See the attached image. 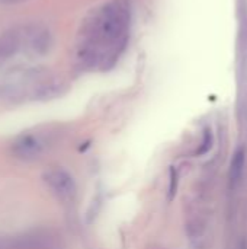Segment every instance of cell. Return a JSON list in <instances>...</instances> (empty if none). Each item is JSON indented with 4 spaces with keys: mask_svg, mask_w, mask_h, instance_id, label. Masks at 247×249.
Instances as JSON below:
<instances>
[{
    "mask_svg": "<svg viewBox=\"0 0 247 249\" xmlns=\"http://www.w3.org/2000/svg\"><path fill=\"white\" fill-rule=\"evenodd\" d=\"M132 7L130 0H111L86 22L77 47L84 70H109L125 53L130 41Z\"/></svg>",
    "mask_w": 247,
    "mask_h": 249,
    "instance_id": "cell-1",
    "label": "cell"
},
{
    "mask_svg": "<svg viewBox=\"0 0 247 249\" xmlns=\"http://www.w3.org/2000/svg\"><path fill=\"white\" fill-rule=\"evenodd\" d=\"M211 146H213V134L210 131H207L205 136H204V142L201 143V147L197 150V155L201 156V155L208 153V150L211 149Z\"/></svg>",
    "mask_w": 247,
    "mask_h": 249,
    "instance_id": "cell-8",
    "label": "cell"
},
{
    "mask_svg": "<svg viewBox=\"0 0 247 249\" xmlns=\"http://www.w3.org/2000/svg\"><path fill=\"white\" fill-rule=\"evenodd\" d=\"M239 249H247V241H246V239H243V241L240 242V245H239Z\"/></svg>",
    "mask_w": 247,
    "mask_h": 249,
    "instance_id": "cell-10",
    "label": "cell"
},
{
    "mask_svg": "<svg viewBox=\"0 0 247 249\" xmlns=\"http://www.w3.org/2000/svg\"><path fill=\"white\" fill-rule=\"evenodd\" d=\"M45 184L61 204H73L77 197V187L73 177L64 169H51L44 175Z\"/></svg>",
    "mask_w": 247,
    "mask_h": 249,
    "instance_id": "cell-2",
    "label": "cell"
},
{
    "mask_svg": "<svg viewBox=\"0 0 247 249\" xmlns=\"http://www.w3.org/2000/svg\"><path fill=\"white\" fill-rule=\"evenodd\" d=\"M23 1H28V0H0V4H19V3H23Z\"/></svg>",
    "mask_w": 247,
    "mask_h": 249,
    "instance_id": "cell-9",
    "label": "cell"
},
{
    "mask_svg": "<svg viewBox=\"0 0 247 249\" xmlns=\"http://www.w3.org/2000/svg\"><path fill=\"white\" fill-rule=\"evenodd\" d=\"M178 172L175 168H170V184H169V200H173V197L176 196V191H178Z\"/></svg>",
    "mask_w": 247,
    "mask_h": 249,
    "instance_id": "cell-7",
    "label": "cell"
},
{
    "mask_svg": "<svg viewBox=\"0 0 247 249\" xmlns=\"http://www.w3.org/2000/svg\"><path fill=\"white\" fill-rule=\"evenodd\" d=\"M23 47L33 55H47L54 47V35L45 25H28L22 29Z\"/></svg>",
    "mask_w": 247,
    "mask_h": 249,
    "instance_id": "cell-3",
    "label": "cell"
},
{
    "mask_svg": "<svg viewBox=\"0 0 247 249\" xmlns=\"http://www.w3.org/2000/svg\"><path fill=\"white\" fill-rule=\"evenodd\" d=\"M245 163H246L245 149H239L234 153L231 165H230V185L231 187H236L240 182L243 171H245Z\"/></svg>",
    "mask_w": 247,
    "mask_h": 249,
    "instance_id": "cell-6",
    "label": "cell"
},
{
    "mask_svg": "<svg viewBox=\"0 0 247 249\" xmlns=\"http://www.w3.org/2000/svg\"><path fill=\"white\" fill-rule=\"evenodd\" d=\"M23 47L22 29L12 28L0 34V64L15 57Z\"/></svg>",
    "mask_w": 247,
    "mask_h": 249,
    "instance_id": "cell-5",
    "label": "cell"
},
{
    "mask_svg": "<svg viewBox=\"0 0 247 249\" xmlns=\"http://www.w3.org/2000/svg\"><path fill=\"white\" fill-rule=\"evenodd\" d=\"M45 150V142L38 134H22L12 143V153L15 158L32 162L42 156Z\"/></svg>",
    "mask_w": 247,
    "mask_h": 249,
    "instance_id": "cell-4",
    "label": "cell"
}]
</instances>
